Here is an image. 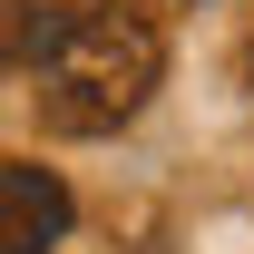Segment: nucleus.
Wrapping results in <instances>:
<instances>
[{
	"instance_id": "2",
	"label": "nucleus",
	"mask_w": 254,
	"mask_h": 254,
	"mask_svg": "<svg viewBox=\"0 0 254 254\" xmlns=\"http://www.w3.org/2000/svg\"><path fill=\"white\" fill-rule=\"evenodd\" d=\"M68 225H78V195H68L59 166H0V254H59Z\"/></svg>"
},
{
	"instance_id": "1",
	"label": "nucleus",
	"mask_w": 254,
	"mask_h": 254,
	"mask_svg": "<svg viewBox=\"0 0 254 254\" xmlns=\"http://www.w3.org/2000/svg\"><path fill=\"white\" fill-rule=\"evenodd\" d=\"M39 127L49 137H118L166 78V39L157 20H137L118 0H59V30L39 49Z\"/></svg>"
},
{
	"instance_id": "3",
	"label": "nucleus",
	"mask_w": 254,
	"mask_h": 254,
	"mask_svg": "<svg viewBox=\"0 0 254 254\" xmlns=\"http://www.w3.org/2000/svg\"><path fill=\"white\" fill-rule=\"evenodd\" d=\"M245 68H254V49H245Z\"/></svg>"
}]
</instances>
